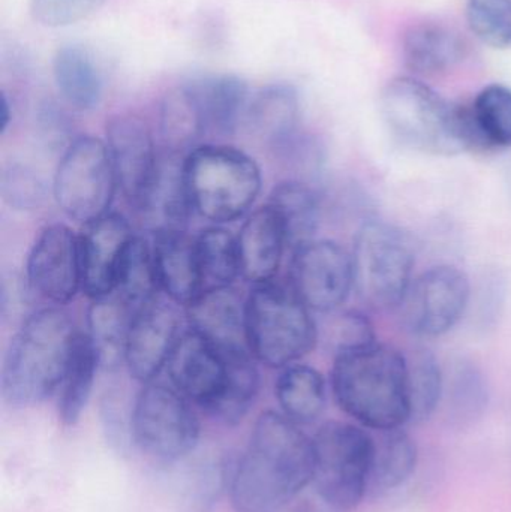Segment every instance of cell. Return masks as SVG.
<instances>
[{
    "instance_id": "6da1fadb",
    "label": "cell",
    "mask_w": 511,
    "mask_h": 512,
    "mask_svg": "<svg viewBox=\"0 0 511 512\" xmlns=\"http://www.w3.org/2000/svg\"><path fill=\"white\" fill-rule=\"evenodd\" d=\"M312 477V439L284 414L264 412L231 472V505L236 512L282 511Z\"/></svg>"
},
{
    "instance_id": "7a4b0ae2",
    "label": "cell",
    "mask_w": 511,
    "mask_h": 512,
    "mask_svg": "<svg viewBox=\"0 0 511 512\" xmlns=\"http://www.w3.org/2000/svg\"><path fill=\"white\" fill-rule=\"evenodd\" d=\"M78 334L71 315L59 307L32 313L12 337L3 357V402L12 408H32L57 393Z\"/></svg>"
},
{
    "instance_id": "3957f363",
    "label": "cell",
    "mask_w": 511,
    "mask_h": 512,
    "mask_svg": "<svg viewBox=\"0 0 511 512\" xmlns=\"http://www.w3.org/2000/svg\"><path fill=\"white\" fill-rule=\"evenodd\" d=\"M339 408L368 429H401L411 418L408 361L402 352L372 343L336 355L330 376Z\"/></svg>"
},
{
    "instance_id": "277c9868",
    "label": "cell",
    "mask_w": 511,
    "mask_h": 512,
    "mask_svg": "<svg viewBox=\"0 0 511 512\" xmlns=\"http://www.w3.org/2000/svg\"><path fill=\"white\" fill-rule=\"evenodd\" d=\"M380 108L387 129L402 146L434 156L468 152L464 105L447 101L423 81L393 78L381 93Z\"/></svg>"
},
{
    "instance_id": "5b68a950",
    "label": "cell",
    "mask_w": 511,
    "mask_h": 512,
    "mask_svg": "<svg viewBox=\"0 0 511 512\" xmlns=\"http://www.w3.org/2000/svg\"><path fill=\"white\" fill-rule=\"evenodd\" d=\"M183 180L194 213L218 225L243 218L263 188L255 159L219 144L192 149L183 159Z\"/></svg>"
},
{
    "instance_id": "8992f818",
    "label": "cell",
    "mask_w": 511,
    "mask_h": 512,
    "mask_svg": "<svg viewBox=\"0 0 511 512\" xmlns=\"http://www.w3.org/2000/svg\"><path fill=\"white\" fill-rule=\"evenodd\" d=\"M311 312L293 289L272 282L255 285L245 306L249 354L273 369H284L311 354L320 340Z\"/></svg>"
},
{
    "instance_id": "52a82bcc",
    "label": "cell",
    "mask_w": 511,
    "mask_h": 512,
    "mask_svg": "<svg viewBox=\"0 0 511 512\" xmlns=\"http://www.w3.org/2000/svg\"><path fill=\"white\" fill-rule=\"evenodd\" d=\"M312 447V484L321 501L335 511L359 507L372 478L375 439L362 427L329 421L312 439Z\"/></svg>"
},
{
    "instance_id": "ba28073f",
    "label": "cell",
    "mask_w": 511,
    "mask_h": 512,
    "mask_svg": "<svg viewBox=\"0 0 511 512\" xmlns=\"http://www.w3.org/2000/svg\"><path fill=\"white\" fill-rule=\"evenodd\" d=\"M354 292L375 310L399 307L411 282L416 262L410 237L387 222H366L354 237Z\"/></svg>"
},
{
    "instance_id": "9c48e42d",
    "label": "cell",
    "mask_w": 511,
    "mask_h": 512,
    "mask_svg": "<svg viewBox=\"0 0 511 512\" xmlns=\"http://www.w3.org/2000/svg\"><path fill=\"white\" fill-rule=\"evenodd\" d=\"M107 143L83 135L63 150L53 180V195L63 215L81 225L107 215L117 191Z\"/></svg>"
},
{
    "instance_id": "30bf717a",
    "label": "cell",
    "mask_w": 511,
    "mask_h": 512,
    "mask_svg": "<svg viewBox=\"0 0 511 512\" xmlns=\"http://www.w3.org/2000/svg\"><path fill=\"white\" fill-rule=\"evenodd\" d=\"M129 424L137 447L162 462L183 459L200 441V421L191 402L164 384L150 382L138 393Z\"/></svg>"
},
{
    "instance_id": "8fae6325",
    "label": "cell",
    "mask_w": 511,
    "mask_h": 512,
    "mask_svg": "<svg viewBox=\"0 0 511 512\" xmlns=\"http://www.w3.org/2000/svg\"><path fill=\"white\" fill-rule=\"evenodd\" d=\"M470 297V279L464 271L453 265H437L411 282L399 304L402 321L414 336H444L464 318Z\"/></svg>"
},
{
    "instance_id": "7c38bea8",
    "label": "cell",
    "mask_w": 511,
    "mask_h": 512,
    "mask_svg": "<svg viewBox=\"0 0 511 512\" xmlns=\"http://www.w3.org/2000/svg\"><path fill=\"white\" fill-rule=\"evenodd\" d=\"M105 132L117 188L134 209L146 213L162 170L149 125L135 114H116Z\"/></svg>"
},
{
    "instance_id": "4fadbf2b",
    "label": "cell",
    "mask_w": 511,
    "mask_h": 512,
    "mask_svg": "<svg viewBox=\"0 0 511 512\" xmlns=\"http://www.w3.org/2000/svg\"><path fill=\"white\" fill-rule=\"evenodd\" d=\"M291 286L300 300L320 313L339 310L354 291L353 261L332 240H312L294 251Z\"/></svg>"
},
{
    "instance_id": "5bb4252c",
    "label": "cell",
    "mask_w": 511,
    "mask_h": 512,
    "mask_svg": "<svg viewBox=\"0 0 511 512\" xmlns=\"http://www.w3.org/2000/svg\"><path fill=\"white\" fill-rule=\"evenodd\" d=\"M173 387L206 414H212L224 396L230 378L227 352L189 328L180 334L167 363Z\"/></svg>"
},
{
    "instance_id": "9a60e30c",
    "label": "cell",
    "mask_w": 511,
    "mask_h": 512,
    "mask_svg": "<svg viewBox=\"0 0 511 512\" xmlns=\"http://www.w3.org/2000/svg\"><path fill=\"white\" fill-rule=\"evenodd\" d=\"M26 280L33 292L54 304H66L81 291L80 236L68 225L39 231L27 256Z\"/></svg>"
},
{
    "instance_id": "2e32d148",
    "label": "cell",
    "mask_w": 511,
    "mask_h": 512,
    "mask_svg": "<svg viewBox=\"0 0 511 512\" xmlns=\"http://www.w3.org/2000/svg\"><path fill=\"white\" fill-rule=\"evenodd\" d=\"M180 316L173 301L153 298L138 310L126 340L125 366L141 384H150L167 367L179 340Z\"/></svg>"
},
{
    "instance_id": "e0dca14e",
    "label": "cell",
    "mask_w": 511,
    "mask_h": 512,
    "mask_svg": "<svg viewBox=\"0 0 511 512\" xmlns=\"http://www.w3.org/2000/svg\"><path fill=\"white\" fill-rule=\"evenodd\" d=\"M134 237L131 225L119 213H107L84 225L80 234L81 291L90 300L114 291Z\"/></svg>"
},
{
    "instance_id": "ac0fdd59",
    "label": "cell",
    "mask_w": 511,
    "mask_h": 512,
    "mask_svg": "<svg viewBox=\"0 0 511 512\" xmlns=\"http://www.w3.org/2000/svg\"><path fill=\"white\" fill-rule=\"evenodd\" d=\"M152 249L159 289L174 304L191 306L204 292L195 239L183 230L161 228Z\"/></svg>"
},
{
    "instance_id": "d6986e66",
    "label": "cell",
    "mask_w": 511,
    "mask_h": 512,
    "mask_svg": "<svg viewBox=\"0 0 511 512\" xmlns=\"http://www.w3.org/2000/svg\"><path fill=\"white\" fill-rule=\"evenodd\" d=\"M240 274L254 285L272 282L288 248L284 227L275 210L266 204L243 222L239 236Z\"/></svg>"
},
{
    "instance_id": "ffe728a7",
    "label": "cell",
    "mask_w": 511,
    "mask_h": 512,
    "mask_svg": "<svg viewBox=\"0 0 511 512\" xmlns=\"http://www.w3.org/2000/svg\"><path fill=\"white\" fill-rule=\"evenodd\" d=\"M245 306L233 286L204 291L188 309L191 328L203 334L222 351H248Z\"/></svg>"
},
{
    "instance_id": "44dd1931",
    "label": "cell",
    "mask_w": 511,
    "mask_h": 512,
    "mask_svg": "<svg viewBox=\"0 0 511 512\" xmlns=\"http://www.w3.org/2000/svg\"><path fill=\"white\" fill-rule=\"evenodd\" d=\"M246 129L275 152L300 132V98L296 87L270 84L255 93L246 110Z\"/></svg>"
},
{
    "instance_id": "7402d4cb",
    "label": "cell",
    "mask_w": 511,
    "mask_h": 512,
    "mask_svg": "<svg viewBox=\"0 0 511 512\" xmlns=\"http://www.w3.org/2000/svg\"><path fill=\"white\" fill-rule=\"evenodd\" d=\"M465 56L464 38L452 27L434 21L414 24L402 41L405 66L414 74H441L459 65Z\"/></svg>"
},
{
    "instance_id": "603a6c76",
    "label": "cell",
    "mask_w": 511,
    "mask_h": 512,
    "mask_svg": "<svg viewBox=\"0 0 511 512\" xmlns=\"http://www.w3.org/2000/svg\"><path fill=\"white\" fill-rule=\"evenodd\" d=\"M468 149L498 152L511 149V89L504 84L483 87L471 104L465 105Z\"/></svg>"
},
{
    "instance_id": "cb8c5ba5",
    "label": "cell",
    "mask_w": 511,
    "mask_h": 512,
    "mask_svg": "<svg viewBox=\"0 0 511 512\" xmlns=\"http://www.w3.org/2000/svg\"><path fill=\"white\" fill-rule=\"evenodd\" d=\"M197 96L207 132L233 135L245 120L249 105L246 81L237 75H213L189 84Z\"/></svg>"
},
{
    "instance_id": "d4e9b609",
    "label": "cell",
    "mask_w": 511,
    "mask_h": 512,
    "mask_svg": "<svg viewBox=\"0 0 511 512\" xmlns=\"http://www.w3.org/2000/svg\"><path fill=\"white\" fill-rule=\"evenodd\" d=\"M53 77L60 96L75 110L90 111L101 102L104 81L87 48H60L53 60Z\"/></svg>"
},
{
    "instance_id": "484cf974",
    "label": "cell",
    "mask_w": 511,
    "mask_h": 512,
    "mask_svg": "<svg viewBox=\"0 0 511 512\" xmlns=\"http://www.w3.org/2000/svg\"><path fill=\"white\" fill-rule=\"evenodd\" d=\"M270 207L275 210L284 227L288 248L300 246L315 240L320 227L321 206L317 192L300 180H285L270 192Z\"/></svg>"
},
{
    "instance_id": "4316f807",
    "label": "cell",
    "mask_w": 511,
    "mask_h": 512,
    "mask_svg": "<svg viewBox=\"0 0 511 512\" xmlns=\"http://www.w3.org/2000/svg\"><path fill=\"white\" fill-rule=\"evenodd\" d=\"M275 394L282 414L297 426L314 423L326 409V379L306 364L284 367L276 381Z\"/></svg>"
},
{
    "instance_id": "83f0119b",
    "label": "cell",
    "mask_w": 511,
    "mask_h": 512,
    "mask_svg": "<svg viewBox=\"0 0 511 512\" xmlns=\"http://www.w3.org/2000/svg\"><path fill=\"white\" fill-rule=\"evenodd\" d=\"M92 301L87 334L98 348L102 367L116 369L125 363L126 340L138 312L114 292Z\"/></svg>"
},
{
    "instance_id": "f1b7e54d",
    "label": "cell",
    "mask_w": 511,
    "mask_h": 512,
    "mask_svg": "<svg viewBox=\"0 0 511 512\" xmlns=\"http://www.w3.org/2000/svg\"><path fill=\"white\" fill-rule=\"evenodd\" d=\"M99 367H102V361L98 348L89 334L80 331L57 400V414L65 426H74L83 415L92 396Z\"/></svg>"
},
{
    "instance_id": "f546056e",
    "label": "cell",
    "mask_w": 511,
    "mask_h": 512,
    "mask_svg": "<svg viewBox=\"0 0 511 512\" xmlns=\"http://www.w3.org/2000/svg\"><path fill=\"white\" fill-rule=\"evenodd\" d=\"M162 141L171 152L195 149L197 141L207 134L206 122L197 96L189 84L176 87L165 95L159 120Z\"/></svg>"
},
{
    "instance_id": "4dcf8cb0",
    "label": "cell",
    "mask_w": 511,
    "mask_h": 512,
    "mask_svg": "<svg viewBox=\"0 0 511 512\" xmlns=\"http://www.w3.org/2000/svg\"><path fill=\"white\" fill-rule=\"evenodd\" d=\"M204 291L233 286L240 274L237 237L221 225L201 231L195 239Z\"/></svg>"
},
{
    "instance_id": "1f68e13d",
    "label": "cell",
    "mask_w": 511,
    "mask_h": 512,
    "mask_svg": "<svg viewBox=\"0 0 511 512\" xmlns=\"http://www.w3.org/2000/svg\"><path fill=\"white\" fill-rule=\"evenodd\" d=\"M227 355L230 361V378L224 396L210 417L228 426H236L248 415L257 400L260 393V373L249 351H230Z\"/></svg>"
},
{
    "instance_id": "d6a6232c",
    "label": "cell",
    "mask_w": 511,
    "mask_h": 512,
    "mask_svg": "<svg viewBox=\"0 0 511 512\" xmlns=\"http://www.w3.org/2000/svg\"><path fill=\"white\" fill-rule=\"evenodd\" d=\"M417 457L416 442L407 433L384 430L375 441L371 481L386 490L404 486L416 471Z\"/></svg>"
},
{
    "instance_id": "836d02e7",
    "label": "cell",
    "mask_w": 511,
    "mask_h": 512,
    "mask_svg": "<svg viewBox=\"0 0 511 512\" xmlns=\"http://www.w3.org/2000/svg\"><path fill=\"white\" fill-rule=\"evenodd\" d=\"M158 289L152 246L143 237L135 236L123 258L113 292L138 312L158 297Z\"/></svg>"
},
{
    "instance_id": "e575fe53",
    "label": "cell",
    "mask_w": 511,
    "mask_h": 512,
    "mask_svg": "<svg viewBox=\"0 0 511 512\" xmlns=\"http://www.w3.org/2000/svg\"><path fill=\"white\" fill-rule=\"evenodd\" d=\"M408 361V388H410V421L428 420L440 405L444 393V375L440 363L426 349L414 351Z\"/></svg>"
},
{
    "instance_id": "d590c367",
    "label": "cell",
    "mask_w": 511,
    "mask_h": 512,
    "mask_svg": "<svg viewBox=\"0 0 511 512\" xmlns=\"http://www.w3.org/2000/svg\"><path fill=\"white\" fill-rule=\"evenodd\" d=\"M0 194L11 209L32 212L47 200L48 183L32 165L9 162L3 168Z\"/></svg>"
},
{
    "instance_id": "8d00e7d4",
    "label": "cell",
    "mask_w": 511,
    "mask_h": 512,
    "mask_svg": "<svg viewBox=\"0 0 511 512\" xmlns=\"http://www.w3.org/2000/svg\"><path fill=\"white\" fill-rule=\"evenodd\" d=\"M471 32L500 50L511 48V0H465Z\"/></svg>"
},
{
    "instance_id": "74e56055",
    "label": "cell",
    "mask_w": 511,
    "mask_h": 512,
    "mask_svg": "<svg viewBox=\"0 0 511 512\" xmlns=\"http://www.w3.org/2000/svg\"><path fill=\"white\" fill-rule=\"evenodd\" d=\"M330 315L332 316L324 325L323 340L326 348L332 352L333 358L377 342L374 325L362 312L335 310Z\"/></svg>"
},
{
    "instance_id": "f35d334b",
    "label": "cell",
    "mask_w": 511,
    "mask_h": 512,
    "mask_svg": "<svg viewBox=\"0 0 511 512\" xmlns=\"http://www.w3.org/2000/svg\"><path fill=\"white\" fill-rule=\"evenodd\" d=\"M107 0H32L30 11L41 26L66 27L98 11Z\"/></svg>"
},
{
    "instance_id": "ab89813d",
    "label": "cell",
    "mask_w": 511,
    "mask_h": 512,
    "mask_svg": "<svg viewBox=\"0 0 511 512\" xmlns=\"http://www.w3.org/2000/svg\"><path fill=\"white\" fill-rule=\"evenodd\" d=\"M450 394L458 412L470 417L482 411L488 402V393H486L482 375L470 364H464V366L461 364L459 369H456L450 385Z\"/></svg>"
},
{
    "instance_id": "60d3db41",
    "label": "cell",
    "mask_w": 511,
    "mask_h": 512,
    "mask_svg": "<svg viewBox=\"0 0 511 512\" xmlns=\"http://www.w3.org/2000/svg\"><path fill=\"white\" fill-rule=\"evenodd\" d=\"M11 119V102H9L8 96L2 93V96H0V134H5L6 129L9 128V123H11Z\"/></svg>"
},
{
    "instance_id": "b9f144b4",
    "label": "cell",
    "mask_w": 511,
    "mask_h": 512,
    "mask_svg": "<svg viewBox=\"0 0 511 512\" xmlns=\"http://www.w3.org/2000/svg\"><path fill=\"white\" fill-rule=\"evenodd\" d=\"M302 512H323V511H317V510H306V511H302Z\"/></svg>"
}]
</instances>
